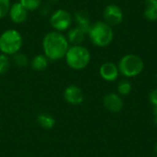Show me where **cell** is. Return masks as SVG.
Instances as JSON below:
<instances>
[{
  "label": "cell",
  "instance_id": "cell-27",
  "mask_svg": "<svg viewBox=\"0 0 157 157\" xmlns=\"http://www.w3.org/2000/svg\"><path fill=\"white\" fill-rule=\"evenodd\" d=\"M52 1H56V0H52Z\"/></svg>",
  "mask_w": 157,
  "mask_h": 157
},
{
  "label": "cell",
  "instance_id": "cell-3",
  "mask_svg": "<svg viewBox=\"0 0 157 157\" xmlns=\"http://www.w3.org/2000/svg\"><path fill=\"white\" fill-rule=\"evenodd\" d=\"M88 36L94 45L103 48L112 42L114 32L111 27L105 21H97L91 25Z\"/></svg>",
  "mask_w": 157,
  "mask_h": 157
},
{
  "label": "cell",
  "instance_id": "cell-20",
  "mask_svg": "<svg viewBox=\"0 0 157 157\" xmlns=\"http://www.w3.org/2000/svg\"><path fill=\"white\" fill-rule=\"evenodd\" d=\"M132 91V85L129 81L127 80H122L119 83L118 85V92L120 95L122 96H127L131 93Z\"/></svg>",
  "mask_w": 157,
  "mask_h": 157
},
{
  "label": "cell",
  "instance_id": "cell-5",
  "mask_svg": "<svg viewBox=\"0 0 157 157\" xmlns=\"http://www.w3.org/2000/svg\"><path fill=\"white\" fill-rule=\"evenodd\" d=\"M118 68L120 73L126 77H135L139 75L144 68L143 59L136 54H126L119 62Z\"/></svg>",
  "mask_w": 157,
  "mask_h": 157
},
{
  "label": "cell",
  "instance_id": "cell-23",
  "mask_svg": "<svg viewBox=\"0 0 157 157\" xmlns=\"http://www.w3.org/2000/svg\"><path fill=\"white\" fill-rule=\"evenodd\" d=\"M148 4L149 5H155V6H157V0H147Z\"/></svg>",
  "mask_w": 157,
  "mask_h": 157
},
{
  "label": "cell",
  "instance_id": "cell-17",
  "mask_svg": "<svg viewBox=\"0 0 157 157\" xmlns=\"http://www.w3.org/2000/svg\"><path fill=\"white\" fill-rule=\"evenodd\" d=\"M11 65V61L9 56L0 53V75L6 74Z\"/></svg>",
  "mask_w": 157,
  "mask_h": 157
},
{
  "label": "cell",
  "instance_id": "cell-26",
  "mask_svg": "<svg viewBox=\"0 0 157 157\" xmlns=\"http://www.w3.org/2000/svg\"><path fill=\"white\" fill-rule=\"evenodd\" d=\"M156 79H157V74H156Z\"/></svg>",
  "mask_w": 157,
  "mask_h": 157
},
{
  "label": "cell",
  "instance_id": "cell-21",
  "mask_svg": "<svg viewBox=\"0 0 157 157\" xmlns=\"http://www.w3.org/2000/svg\"><path fill=\"white\" fill-rule=\"evenodd\" d=\"M10 6V0H0V19L6 17L8 15Z\"/></svg>",
  "mask_w": 157,
  "mask_h": 157
},
{
  "label": "cell",
  "instance_id": "cell-13",
  "mask_svg": "<svg viewBox=\"0 0 157 157\" xmlns=\"http://www.w3.org/2000/svg\"><path fill=\"white\" fill-rule=\"evenodd\" d=\"M75 20L77 25L76 27L82 29L86 34H88V31L91 28L92 23L90 22V18L87 16V14L82 10H79L75 12Z\"/></svg>",
  "mask_w": 157,
  "mask_h": 157
},
{
  "label": "cell",
  "instance_id": "cell-1",
  "mask_svg": "<svg viewBox=\"0 0 157 157\" xmlns=\"http://www.w3.org/2000/svg\"><path fill=\"white\" fill-rule=\"evenodd\" d=\"M70 43L62 32L52 30L45 34L42 40L43 54L49 61H58L65 57Z\"/></svg>",
  "mask_w": 157,
  "mask_h": 157
},
{
  "label": "cell",
  "instance_id": "cell-4",
  "mask_svg": "<svg viewBox=\"0 0 157 157\" xmlns=\"http://www.w3.org/2000/svg\"><path fill=\"white\" fill-rule=\"evenodd\" d=\"M23 45V38L19 31L9 29L0 35V52L7 56H13L19 52Z\"/></svg>",
  "mask_w": 157,
  "mask_h": 157
},
{
  "label": "cell",
  "instance_id": "cell-18",
  "mask_svg": "<svg viewBox=\"0 0 157 157\" xmlns=\"http://www.w3.org/2000/svg\"><path fill=\"white\" fill-rule=\"evenodd\" d=\"M12 60H13L14 63L18 67H25L29 63V59H28L27 55L24 53H21V52H17L15 55H13Z\"/></svg>",
  "mask_w": 157,
  "mask_h": 157
},
{
  "label": "cell",
  "instance_id": "cell-11",
  "mask_svg": "<svg viewBox=\"0 0 157 157\" xmlns=\"http://www.w3.org/2000/svg\"><path fill=\"white\" fill-rule=\"evenodd\" d=\"M120 71L118 66L110 62L104 63L99 68V75L100 76L108 82L115 81L119 76Z\"/></svg>",
  "mask_w": 157,
  "mask_h": 157
},
{
  "label": "cell",
  "instance_id": "cell-9",
  "mask_svg": "<svg viewBox=\"0 0 157 157\" xmlns=\"http://www.w3.org/2000/svg\"><path fill=\"white\" fill-rule=\"evenodd\" d=\"M8 16L15 24H22L28 19L29 11L17 1L11 5Z\"/></svg>",
  "mask_w": 157,
  "mask_h": 157
},
{
  "label": "cell",
  "instance_id": "cell-10",
  "mask_svg": "<svg viewBox=\"0 0 157 157\" xmlns=\"http://www.w3.org/2000/svg\"><path fill=\"white\" fill-rule=\"evenodd\" d=\"M103 104L105 108L112 113H118L123 108V100L120 95L115 93L107 94L103 98Z\"/></svg>",
  "mask_w": 157,
  "mask_h": 157
},
{
  "label": "cell",
  "instance_id": "cell-25",
  "mask_svg": "<svg viewBox=\"0 0 157 157\" xmlns=\"http://www.w3.org/2000/svg\"><path fill=\"white\" fill-rule=\"evenodd\" d=\"M155 154L157 155V143L155 144Z\"/></svg>",
  "mask_w": 157,
  "mask_h": 157
},
{
  "label": "cell",
  "instance_id": "cell-15",
  "mask_svg": "<svg viewBox=\"0 0 157 157\" xmlns=\"http://www.w3.org/2000/svg\"><path fill=\"white\" fill-rule=\"evenodd\" d=\"M37 122L39 125L45 129V130H51L55 126V120L53 117H52L49 114L41 113L37 117Z\"/></svg>",
  "mask_w": 157,
  "mask_h": 157
},
{
  "label": "cell",
  "instance_id": "cell-8",
  "mask_svg": "<svg viewBox=\"0 0 157 157\" xmlns=\"http://www.w3.org/2000/svg\"><path fill=\"white\" fill-rule=\"evenodd\" d=\"M63 98L68 104H71L73 106H77L83 103L85 97L80 87L75 85H71L65 88L63 92Z\"/></svg>",
  "mask_w": 157,
  "mask_h": 157
},
{
  "label": "cell",
  "instance_id": "cell-16",
  "mask_svg": "<svg viewBox=\"0 0 157 157\" xmlns=\"http://www.w3.org/2000/svg\"><path fill=\"white\" fill-rule=\"evenodd\" d=\"M29 12L39 9L42 5V0H19L18 1Z\"/></svg>",
  "mask_w": 157,
  "mask_h": 157
},
{
  "label": "cell",
  "instance_id": "cell-19",
  "mask_svg": "<svg viewBox=\"0 0 157 157\" xmlns=\"http://www.w3.org/2000/svg\"><path fill=\"white\" fill-rule=\"evenodd\" d=\"M144 16L150 21L157 20V6L148 4V6L144 10Z\"/></svg>",
  "mask_w": 157,
  "mask_h": 157
},
{
  "label": "cell",
  "instance_id": "cell-28",
  "mask_svg": "<svg viewBox=\"0 0 157 157\" xmlns=\"http://www.w3.org/2000/svg\"><path fill=\"white\" fill-rule=\"evenodd\" d=\"M18 1H19V0H18Z\"/></svg>",
  "mask_w": 157,
  "mask_h": 157
},
{
  "label": "cell",
  "instance_id": "cell-7",
  "mask_svg": "<svg viewBox=\"0 0 157 157\" xmlns=\"http://www.w3.org/2000/svg\"><path fill=\"white\" fill-rule=\"evenodd\" d=\"M104 21L109 26H116L122 22L123 12L121 8L115 4L108 5L103 12Z\"/></svg>",
  "mask_w": 157,
  "mask_h": 157
},
{
  "label": "cell",
  "instance_id": "cell-2",
  "mask_svg": "<svg viewBox=\"0 0 157 157\" xmlns=\"http://www.w3.org/2000/svg\"><path fill=\"white\" fill-rule=\"evenodd\" d=\"M66 64L73 70L85 69L90 63L91 54L87 48L83 45H72L69 47L64 57Z\"/></svg>",
  "mask_w": 157,
  "mask_h": 157
},
{
  "label": "cell",
  "instance_id": "cell-22",
  "mask_svg": "<svg viewBox=\"0 0 157 157\" xmlns=\"http://www.w3.org/2000/svg\"><path fill=\"white\" fill-rule=\"evenodd\" d=\"M149 100L150 102L154 105V107H156L157 106V88L154 89L150 95H149Z\"/></svg>",
  "mask_w": 157,
  "mask_h": 157
},
{
  "label": "cell",
  "instance_id": "cell-24",
  "mask_svg": "<svg viewBox=\"0 0 157 157\" xmlns=\"http://www.w3.org/2000/svg\"><path fill=\"white\" fill-rule=\"evenodd\" d=\"M155 125L157 126V113L155 114Z\"/></svg>",
  "mask_w": 157,
  "mask_h": 157
},
{
  "label": "cell",
  "instance_id": "cell-12",
  "mask_svg": "<svg viewBox=\"0 0 157 157\" xmlns=\"http://www.w3.org/2000/svg\"><path fill=\"white\" fill-rule=\"evenodd\" d=\"M86 34L82 29H80L78 27H75L68 29L66 38L69 43L72 45H82L86 39Z\"/></svg>",
  "mask_w": 157,
  "mask_h": 157
},
{
  "label": "cell",
  "instance_id": "cell-6",
  "mask_svg": "<svg viewBox=\"0 0 157 157\" xmlns=\"http://www.w3.org/2000/svg\"><path fill=\"white\" fill-rule=\"evenodd\" d=\"M49 21L53 30L63 33L71 28L73 17L71 13L65 9H57L52 13Z\"/></svg>",
  "mask_w": 157,
  "mask_h": 157
},
{
  "label": "cell",
  "instance_id": "cell-14",
  "mask_svg": "<svg viewBox=\"0 0 157 157\" xmlns=\"http://www.w3.org/2000/svg\"><path fill=\"white\" fill-rule=\"evenodd\" d=\"M49 64V59L44 54H38L31 60V67L33 70L40 72L44 71Z\"/></svg>",
  "mask_w": 157,
  "mask_h": 157
}]
</instances>
